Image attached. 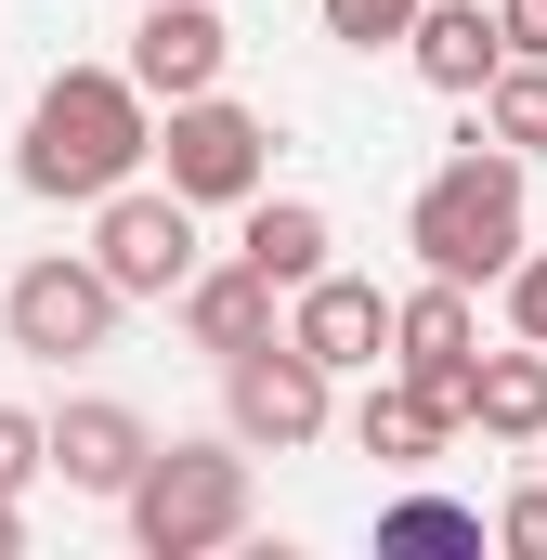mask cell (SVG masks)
I'll return each mask as SVG.
<instances>
[{"mask_svg": "<svg viewBox=\"0 0 547 560\" xmlns=\"http://www.w3.org/2000/svg\"><path fill=\"white\" fill-rule=\"evenodd\" d=\"M156 456V430L131 418V405H66V418H39V469H66L79 495H131V469Z\"/></svg>", "mask_w": 547, "mask_h": 560, "instance_id": "obj_10", "label": "cell"}, {"mask_svg": "<svg viewBox=\"0 0 547 560\" xmlns=\"http://www.w3.org/2000/svg\"><path fill=\"white\" fill-rule=\"evenodd\" d=\"M26 482H39V418L0 405V495H26Z\"/></svg>", "mask_w": 547, "mask_h": 560, "instance_id": "obj_21", "label": "cell"}, {"mask_svg": "<svg viewBox=\"0 0 547 560\" xmlns=\"http://www.w3.org/2000/svg\"><path fill=\"white\" fill-rule=\"evenodd\" d=\"M430 352H482V313H469V287H417V300H392V365H430Z\"/></svg>", "mask_w": 547, "mask_h": 560, "instance_id": "obj_15", "label": "cell"}, {"mask_svg": "<svg viewBox=\"0 0 547 560\" xmlns=\"http://www.w3.org/2000/svg\"><path fill=\"white\" fill-rule=\"evenodd\" d=\"M222 66H235V26L209 13V0H143V39H131V79L143 105H183V92H222Z\"/></svg>", "mask_w": 547, "mask_h": 560, "instance_id": "obj_9", "label": "cell"}, {"mask_svg": "<svg viewBox=\"0 0 547 560\" xmlns=\"http://www.w3.org/2000/svg\"><path fill=\"white\" fill-rule=\"evenodd\" d=\"M287 339H300L326 378H379V352H392V300H379L365 275L326 261L313 287H287Z\"/></svg>", "mask_w": 547, "mask_h": 560, "instance_id": "obj_8", "label": "cell"}, {"mask_svg": "<svg viewBox=\"0 0 547 560\" xmlns=\"http://www.w3.org/2000/svg\"><path fill=\"white\" fill-rule=\"evenodd\" d=\"M131 548L143 560H209L248 535V443H156L131 469Z\"/></svg>", "mask_w": 547, "mask_h": 560, "instance_id": "obj_3", "label": "cell"}, {"mask_svg": "<svg viewBox=\"0 0 547 560\" xmlns=\"http://www.w3.org/2000/svg\"><path fill=\"white\" fill-rule=\"evenodd\" d=\"M469 430H482V443H547V352L535 339L469 378Z\"/></svg>", "mask_w": 547, "mask_h": 560, "instance_id": "obj_14", "label": "cell"}, {"mask_svg": "<svg viewBox=\"0 0 547 560\" xmlns=\"http://www.w3.org/2000/svg\"><path fill=\"white\" fill-rule=\"evenodd\" d=\"M156 156H170V196H183V209H248L261 170H274V131L248 105H222V92H183L170 131H156Z\"/></svg>", "mask_w": 547, "mask_h": 560, "instance_id": "obj_4", "label": "cell"}, {"mask_svg": "<svg viewBox=\"0 0 547 560\" xmlns=\"http://www.w3.org/2000/svg\"><path fill=\"white\" fill-rule=\"evenodd\" d=\"M0 326H13V352H39V365L105 352V339H118V287L92 275V261H26V275L0 287Z\"/></svg>", "mask_w": 547, "mask_h": 560, "instance_id": "obj_7", "label": "cell"}, {"mask_svg": "<svg viewBox=\"0 0 547 560\" xmlns=\"http://www.w3.org/2000/svg\"><path fill=\"white\" fill-rule=\"evenodd\" d=\"M222 405H235V443H261V456H300L313 430H326V365L274 326L248 352H222Z\"/></svg>", "mask_w": 547, "mask_h": 560, "instance_id": "obj_6", "label": "cell"}, {"mask_svg": "<svg viewBox=\"0 0 547 560\" xmlns=\"http://www.w3.org/2000/svg\"><path fill=\"white\" fill-rule=\"evenodd\" d=\"M482 143H509V156H547V66H535V52H509V66L482 79Z\"/></svg>", "mask_w": 547, "mask_h": 560, "instance_id": "obj_16", "label": "cell"}, {"mask_svg": "<svg viewBox=\"0 0 547 560\" xmlns=\"http://www.w3.org/2000/svg\"><path fill=\"white\" fill-rule=\"evenodd\" d=\"M143 156H156V118L118 66H53L39 105H26V143H13V183L26 196H118Z\"/></svg>", "mask_w": 547, "mask_h": 560, "instance_id": "obj_1", "label": "cell"}, {"mask_svg": "<svg viewBox=\"0 0 547 560\" xmlns=\"http://www.w3.org/2000/svg\"><path fill=\"white\" fill-rule=\"evenodd\" d=\"M13 548H26V522H13V495H0V560H13Z\"/></svg>", "mask_w": 547, "mask_h": 560, "instance_id": "obj_24", "label": "cell"}, {"mask_svg": "<svg viewBox=\"0 0 547 560\" xmlns=\"http://www.w3.org/2000/svg\"><path fill=\"white\" fill-rule=\"evenodd\" d=\"M92 209H105V222H92V275L118 287V300H170V287L196 275V209H183L170 183H156V196L118 183V196H92Z\"/></svg>", "mask_w": 547, "mask_h": 560, "instance_id": "obj_5", "label": "cell"}, {"mask_svg": "<svg viewBox=\"0 0 547 560\" xmlns=\"http://www.w3.org/2000/svg\"><path fill=\"white\" fill-rule=\"evenodd\" d=\"M326 248H339V235H326L313 196H248V222H235V261L274 275V287H313V275H326Z\"/></svg>", "mask_w": 547, "mask_h": 560, "instance_id": "obj_13", "label": "cell"}, {"mask_svg": "<svg viewBox=\"0 0 547 560\" xmlns=\"http://www.w3.org/2000/svg\"><path fill=\"white\" fill-rule=\"evenodd\" d=\"M405 52H417V79H430V92H456V105H469V92L509 66V39H496V0H417Z\"/></svg>", "mask_w": 547, "mask_h": 560, "instance_id": "obj_11", "label": "cell"}, {"mask_svg": "<svg viewBox=\"0 0 547 560\" xmlns=\"http://www.w3.org/2000/svg\"><path fill=\"white\" fill-rule=\"evenodd\" d=\"M496 39H509V52H535V66H547V0H496Z\"/></svg>", "mask_w": 547, "mask_h": 560, "instance_id": "obj_23", "label": "cell"}, {"mask_svg": "<svg viewBox=\"0 0 547 560\" xmlns=\"http://www.w3.org/2000/svg\"><path fill=\"white\" fill-rule=\"evenodd\" d=\"M496 287H509V326H522V339L547 352V248H522V261H509Z\"/></svg>", "mask_w": 547, "mask_h": 560, "instance_id": "obj_20", "label": "cell"}, {"mask_svg": "<svg viewBox=\"0 0 547 560\" xmlns=\"http://www.w3.org/2000/svg\"><path fill=\"white\" fill-rule=\"evenodd\" d=\"M365 456H379V469H430V456H443V418H417V392L405 378H392V392H365Z\"/></svg>", "mask_w": 547, "mask_h": 560, "instance_id": "obj_17", "label": "cell"}, {"mask_svg": "<svg viewBox=\"0 0 547 560\" xmlns=\"http://www.w3.org/2000/svg\"><path fill=\"white\" fill-rule=\"evenodd\" d=\"M379 548H482V509H456V495H405V509H379Z\"/></svg>", "mask_w": 547, "mask_h": 560, "instance_id": "obj_18", "label": "cell"}, {"mask_svg": "<svg viewBox=\"0 0 547 560\" xmlns=\"http://www.w3.org/2000/svg\"><path fill=\"white\" fill-rule=\"evenodd\" d=\"M405 248H417V275H443V287H496L509 261H522V156L469 131L430 183H417Z\"/></svg>", "mask_w": 547, "mask_h": 560, "instance_id": "obj_2", "label": "cell"}, {"mask_svg": "<svg viewBox=\"0 0 547 560\" xmlns=\"http://www.w3.org/2000/svg\"><path fill=\"white\" fill-rule=\"evenodd\" d=\"M405 26H417V0H326V39H352V52H379Z\"/></svg>", "mask_w": 547, "mask_h": 560, "instance_id": "obj_19", "label": "cell"}, {"mask_svg": "<svg viewBox=\"0 0 547 560\" xmlns=\"http://www.w3.org/2000/svg\"><path fill=\"white\" fill-rule=\"evenodd\" d=\"M170 300H183L196 352H248V339H274V326H287V313H274L287 287H274V275H248V261H196V275L170 287Z\"/></svg>", "mask_w": 547, "mask_h": 560, "instance_id": "obj_12", "label": "cell"}, {"mask_svg": "<svg viewBox=\"0 0 547 560\" xmlns=\"http://www.w3.org/2000/svg\"><path fill=\"white\" fill-rule=\"evenodd\" d=\"M496 548H509V560H547V495H509V509H496Z\"/></svg>", "mask_w": 547, "mask_h": 560, "instance_id": "obj_22", "label": "cell"}]
</instances>
